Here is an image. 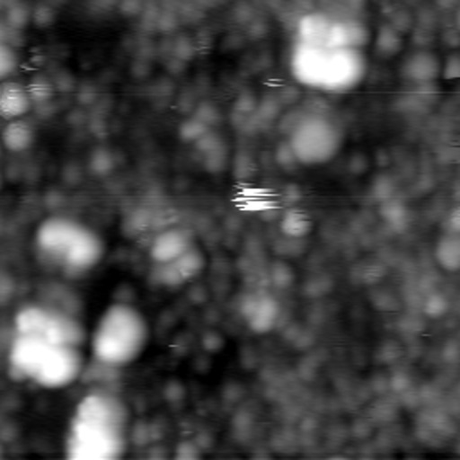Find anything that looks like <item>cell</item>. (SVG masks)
<instances>
[{"label": "cell", "instance_id": "6da1fadb", "mask_svg": "<svg viewBox=\"0 0 460 460\" xmlns=\"http://www.w3.org/2000/svg\"><path fill=\"white\" fill-rule=\"evenodd\" d=\"M149 341V325L131 304L115 302L104 309L93 329L92 356L104 367L119 368L135 361Z\"/></svg>", "mask_w": 460, "mask_h": 460}, {"label": "cell", "instance_id": "7a4b0ae2", "mask_svg": "<svg viewBox=\"0 0 460 460\" xmlns=\"http://www.w3.org/2000/svg\"><path fill=\"white\" fill-rule=\"evenodd\" d=\"M289 147L298 164L320 165L336 156L343 144L341 126L323 113H302L289 124Z\"/></svg>", "mask_w": 460, "mask_h": 460}, {"label": "cell", "instance_id": "3957f363", "mask_svg": "<svg viewBox=\"0 0 460 460\" xmlns=\"http://www.w3.org/2000/svg\"><path fill=\"white\" fill-rule=\"evenodd\" d=\"M128 429L72 417L66 435V456L77 460H113L124 455Z\"/></svg>", "mask_w": 460, "mask_h": 460}, {"label": "cell", "instance_id": "277c9868", "mask_svg": "<svg viewBox=\"0 0 460 460\" xmlns=\"http://www.w3.org/2000/svg\"><path fill=\"white\" fill-rule=\"evenodd\" d=\"M84 370V356L81 347L52 345L49 347L32 381L43 388H63L72 385Z\"/></svg>", "mask_w": 460, "mask_h": 460}, {"label": "cell", "instance_id": "5b68a950", "mask_svg": "<svg viewBox=\"0 0 460 460\" xmlns=\"http://www.w3.org/2000/svg\"><path fill=\"white\" fill-rule=\"evenodd\" d=\"M367 74V59L361 49H329L320 90L341 93L356 88Z\"/></svg>", "mask_w": 460, "mask_h": 460}, {"label": "cell", "instance_id": "8992f818", "mask_svg": "<svg viewBox=\"0 0 460 460\" xmlns=\"http://www.w3.org/2000/svg\"><path fill=\"white\" fill-rule=\"evenodd\" d=\"M81 226L83 223L66 216H50L43 219L36 230V246L40 253L59 266Z\"/></svg>", "mask_w": 460, "mask_h": 460}, {"label": "cell", "instance_id": "52a82bcc", "mask_svg": "<svg viewBox=\"0 0 460 460\" xmlns=\"http://www.w3.org/2000/svg\"><path fill=\"white\" fill-rule=\"evenodd\" d=\"M74 417L128 429L131 413L128 404L119 395L106 390H93L79 401Z\"/></svg>", "mask_w": 460, "mask_h": 460}, {"label": "cell", "instance_id": "ba28073f", "mask_svg": "<svg viewBox=\"0 0 460 460\" xmlns=\"http://www.w3.org/2000/svg\"><path fill=\"white\" fill-rule=\"evenodd\" d=\"M104 255V241L90 226L83 225L72 246L59 262V268L68 275H81L95 268Z\"/></svg>", "mask_w": 460, "mask_h": 460}, {"label": "cell", "instance_id": "9c48e42d", "mask_svg": "<svg viewBox=\"0 0 460 460\" xmlns=\"http://www.w3.org/2000/svg\"><path fill=\"white\" fill-rule=\"evenodd\" d=\"M50 343L36 334H16L9 343V370L20 379H32L40 368Z\"/></svg>", "mask_w": 460, "mask_h": 460}, {"label": "cell", "instance_id": "30bf717a", "mask_svg": "<svg viewBox=\"0 0 460 460\" xmlns=\"http://www.w3.org/2000/svg\"><path fill=\"white\" fill-rule=\"evenodd\" d=\"M205 268V253L198 244H192L181 255L165 264H155L156 282L167 288H180L196 279Z\"/></svg>", "mask_w": 460, "mask_h": 460}, {"label": "cell", "instance_id": "8fae6325", "mask_svg": "<svg viewBox=\"0 0 460 460\" xmlns=\"http://www.w3.org/2000/svg\"><path fill=\"white\" fill-rule=\"evenodd\" d=\"M41 338L52 345H70L83 349L86 343V329L72 313L50 307L45 327L41 331Z\"/></svg>", "mask_w": 460, "mask_h": 460}, {"label": "cell", "instance_id": "7c38bea8", "mask_svg": "<svg viewBox=\"0 0 460 460\" xmlns=\"http://www.w3.org/2000/svg\"><path fill=\"white\" fill-rule=\"evenodd\" d=\"M325 58H327V47L298 43L295 47V50L291 54V61H289L295 79L304 86L320 88Z\"/></svg>", "mask_w": 460, "mask_h": 460}, {"label": "cell", "instance_id": "4fadbf2b", "mask_svg": "<svg viewBox=\"0 0 460 460\" xmlns=\"http://www.w3.org/2000/svg\"><path fill=\"white\" fill-rule=\"evenodd\" d=\"M192 244H196L192 234L183 226H171L156 234L149 246V257L153 264H165L181 255L185 250H189Z\"/></svg>", "mask_w": 460, "mask_h": 460}, {"label": "cell", "instance_id": "5bb4252c", "mask_svg": "<svg viewBox=\"0 0 460 460\" xmlns=\"http://www.w3.org/2000/svg\"><path fill=\"white\" fill-rule=\"evenodd\" d=\"M32 108L34 104L25 84L13 79H5L0 83V119L7 122L27 117Z\"/></svg>", "mask_w": 460, "mask_h": 460}, {"label": "cell", "instance_id": "9a60e30c", "mask_svg": "<svg viewBox=\"0 0 460 460\" xmlns=\"http://www.w3.org/2000/svg\"><path fill=\"white\" fill-rule=\"evenodd\" d=\"M368 41H370V31L359 20H332L325 47L363 49Z\"/></svg>", "mask_w": 460, "mask_h": 460}, {"label": "cell", "instance_id": "2e32d148", "mask_svg": "<svg viewBox=\"0 0 460 460\" xmlns=\"http://www.w3.org/2000/svg\"><path fill=\"white\" fill-rule=\"evenodd\" d=\"M36 142V128L27 117L7 120L0 131V144L9 153H23Z\"/></svg>", "mask_w": 460, "mask_h": 460}, {"label": "cell", "instance_id": "e0dca14e", "mask_svg": "<svg viewBox=\"0 0 460 460\" xmlns=\"http://www.w3.org/2000/svg\"><path fill=\"white\" fill-rule=\"evenodd\" d=\"M332 25V18L323 14V13H307L298 20L296 25V34H298V43H307V45H323L327 43V36Z\"/></svg>", "mask_w": 460, "mask_h": 460}, {"label": "cell", "instance_id": "ac0fdd59", "mask_svg": "<svg viewBox=\"0 0 460 460\" xmlns=\"http://www.w3.org/2000/svg\"><path fill=\"white\" fill-rule=\"evenodd\" d=\"M440 72V63L431 52H417L410 56L402 65V74L415 83H429Z\"/></svg>", "mask_w": 460, "mask_h": 460}, {"label": "cell", "instance_id": "d6986e66", "mask_svg": "<svg viewBox=\"0 0 460 460\" xmlns=\"http://www.w3.org/2000/svg\"><path fill=\"white\" fill-rule=\"evenodd\" d=\"M49 309L50 307L40 305V304H27V305L20 307L13 320L14 332L41 336V331H43L47 316H49Z\"/></svg>", "mask_w": 460, "mask_h": 460}, {"label": "cell", "instance_id": "ffe728a7", "mask_svg": "<svg viewBox=\"0 0 460 460\" xmlns=\"http://www.w3.org/2000/svg\"><path fill=\"white\" fill-rule=\"evenodd\" d=\"M435 259L446 271L455 273L460 268V241L455 234L444 235L435 248Z\"/></svg>", "mask_w": 460, "mask_h": 460}, {"label": "cell", "instance_id": "44dd1931", "mask_svg": "<svg viewBox=\"0 0 460 460\" xmlns=\"http://www.w3.org/2000/svg\"><path fill=\"white\" fill-rule=\"evenodd\" d=\"M401 49H402V34H401V31H397L390 23L381 25L379 31L376 32V40H374L376 54L381 56V58H392V56L399 54Z\"/></svg>", "mask_w": 460, "mask_h": 460}, {"label": "cell", "instance_id": "7402d4cb", "mask_svg": "<svg viewBox=\"0 0 460 460\" xmlns=\"http://www.w3.org/2000/svg\"><path fill=\"white\" fill-rule=\"evenodd\" d=\"M25 86H27V92H29L31 101H32L34 106L50 102L56 95V90H58L56 83H52L50 77H47L45 74H34Z\"/></svg>", "mask_w": 460, "mask_h": 460}, {"label": "cell", "instance_id": "603a6c76", "mask_svg": "<svg viewBox=\"0 0 460 460\" xmlns=\"http://www.w3.org/2000/svg\"><path fill=\"white\" fill-rule=\"evenodd\" d=\"M282 230L291 237L305 235L311 230V219L298 210H291L282 219Z\"/></svg>", "mask_w": 460, "mask_h": 460}, {"label": "cell", "instance_id": "cb8c5ba5", "mask_svg": "<svg viewBox=\"0 0 460 460\" xmlns=\"http://www.w3.org/2000/svg\"><path fill=\"white\" fill-rule=\"evenodd\" d=\"M250 318L255 320L253 327H255L257 331L268 329V327L273 323V320H275V304H273V300H270V298H259L257 304L253 305V311H252Z\"/></svg>", "mask_w": 460, "mask_h": 460}, {"label": "cell", "instance_id": "d4e9b609", "mask_svg": "<svg viewBox=\"0 0 460 460\" xmlns=\"http://www.w3.org/2000/svg\"><path fill=\"white\" fill-rule=\"evenodd\" d=\"M18 68V54L7 41H0V83L9 79Z\"/></svg>", "mask_w": 460, "mask_h": 460}, {"label": "cell", "instance_id": "484cf974", "mask_svg": "<svg viewBox=\"0 0 460 460\" xmlns=\"http://www.w3.org/2000/svg\"><path fill=\"white\" fill-rule=\"evenodd\" d=\"M207 131H208L207 124L201 122L199 119L192 117L190 120L183 122V126H181V129H180V135H181L183 140H192V142H196V140H199Z\"/></svg>", "mask_w": 460, "mask_h": 460}, {"label": "cell", "instance_id": "4316f807", "mask_svg": "<svg viewBox=\"0 0 460 460\" xmlns=\"http://www.w3.org/2000/svg\"><path fill=\"white\" fill-rule=\"evenodd\" d=\"M9 13L16 14V16H7V25L11 29H22L31 18V11L23 4H13Z\"/></svg>", "mask_w": 460, "mask_h": 460}, {"label": "cell", "instance_id": "83f0119b", "mask_svg": "<svg viewBox=\"0 0 460 460\" xmlns=\"http://www.w3.org/2000/svg\"><path fill=\"white\" fill-rule=\"evenodd\" d=\"M458 72H460V63H458V58L456 56H451L446 65H444V75L446 77H458Z\"/></svg>", "mask_w": 460, "mask_h": 460}, {"label": "cell", "instance_id": "f1b7e54d", "mask_svg": "<svg viewBox=\"0 0 460 460\" xmlns=\"http://www.w3.org/2000/svg\"><path fill=\"white\" fill-rule=\"evenodd\" d=\"M0 456H4V447H2V442H0Z\"/></svg>", "mask_w": 460, "mask_h": 460}, {"label": "cell", "instance_id": "f546056e", "mask_svg": "<svg viewBox=\"0 0 460 460\" xmlns=\"http://www.w3.org/2000/svg\"><path fill=\"white\" fill-rule=\"evenodd\" d=\"M0 185H2V174H0Z\"/></svg>", "mask_w": 460, "mask_h": 460}, {"label": "cell", "instance_id": "4dcf8cb0", "mask_svg": "<svg viewBox=\"0 0 460 460\" xmlns=\"http://www.w3.org/2000/svg\"><path fill=\"white\" fill-rule=\"evenodd\" d=\"M0 151H2V144H0Z\"/></svg>", "mask_w": 460, "mask_h": 460}]
</instances>
